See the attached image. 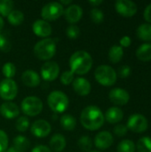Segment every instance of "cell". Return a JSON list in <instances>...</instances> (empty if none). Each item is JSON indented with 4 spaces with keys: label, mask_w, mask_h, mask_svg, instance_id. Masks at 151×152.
I'll return each mask as SVG.
<instances>
[{
    "label": "cell",
    "mask_w": 151,
    "mask_h": 152,
    "mask_svg": "<svg viewBox=\"0 0 151 152\" xmlns=\"http://www.w3.org/2000/svg\"><path fill=\"white\" fill-rule=\"evenodd\" d=\"M2 72H3V75L5 77V78L12 79V77H13L16 73V67L11 61L5 62L2 68Z\"/></svg>",
    "instance_id": "cell-31"
},
{
    "label": "cell",
    "mask_w": 151,
    "mask_h": 152,
    "mask_svg": "<svg viewBox=\"0 0 151 152\" xmlns=\"http://www.w3.org/2000/svg\"><path fill=\"white\" fill-rule=\"evenodd\" d=\"M61 5H70L72 4V1L71 0H68V1H65V0H61V2H59Z\"/></svg>",
    "instance_id": "cell-45"
},
{
    "label": "cell",
    "mask_w": 151,
    "mask_h": 152,
    "mask_svg": "<svg viewBox=\"0 0 151 152\" xmlns=\"http://www.w3.org/2000/svg\"><path fill=\"white\" fill-rule=\"evenodd\" d=\"M56 53V42L53 38H43L34 46V53L41 61H49Z\"/></svg>",
    "instance_id": "cell-3"
},
{
    "label": "cell",
    "mask_w": 151,
    "mask_h": 152,
    "mask_svg": "<svg viewBox=\"0 0 151 152\" xmlns=\"http://www.w3.org/2000/svg\"><path fill=\"white\" fill-rule=\"evenodd\" d=\"M138 152H151V138L150 137H142L137 142Z\"/></svg>",
    "instance_id": "cell-29"
},
{
    "label": "cell",
    "mask_w": 151,
    "mask_h": 152,
    "mask_svg": "<svg viewBox=\"0 0 151 152\" xmlns=\"http://www.w3.org/2000/svg\"><path fill=\"white\" fill-rule=\"evenodd\" d=\"M74 73L69 69V70H66L64 71L61 76V84H63L64 86H69L71 83H73L75 77H74Z\"/></svg>",
    "instance_id": "cell-35"
},
{
    "label": "cell",
    "mask_w": 151,
    "mask_h": 152,
    "mask_svg": "<svg viewBox=\"0 0 151 152\" xmlns=\"http://www.w3.org/2000/svg\"><path fill=\"white\" fill-rule=\"evenodd\" d=\"M51 151L54 152H61L66 147V139L61 134H55L52 136L49 142Z\"/></svg>",
    "instance_id": "cell-20"
},
{
    "label": "cell",
    "mask_w": 151,
    "mask_h": 152,
    "mask_svg": "<svg viewBox=\"0 0 151 152\" xmlns=\"http://www.w3.org/2000/svg\"><path fill=\"white\" fill-rule=\"evenodd\" d=\"M11 43L4 36L0 35V50L3 52H9L11 49Z\"/></svg>",
    "instance_id": "cell-38"
},
{
    "label": "cell",
    "mask_w": 151,
    "mask_h": 152,
    "mask_svg": "<svg viewBox=\"0 0 151 152\" xmlns=\"http://www.w3.org/2000/svg\"><path fill=\"white\" fill-rule=\"evenodd\" d=\"M135 145L131 140H123L117 145V152H134Z\"/></svg>",
    "instance_id": "cell-30"
},
{
    "label": "cell",
    "mask_w": 151,
    "mask_h": 152,
    "mask_svg": "<svg viewBox=\"0 0 151 152\" xmlns=\"http://www.w3.org/2000/svg\"><path fill=\"white\" fill-rule=\"evenodd\" d=\"M127 131H128V129H127V127L125 125H117L114 128L115 134L117 135V136H120V137L124 136L127 133Z\"/></svg>",
    "instance_id": "cell-39"
},
{
    "label": "cell",
    "mask_w": 151,
    "mask_h": 152,
    "mask_svg": "<svg viewBox=\"0 0 151 152\" xmlns=\"http://www.w3.org/2000/svg\"><path fill=\"white\" fill-rule=\"evenodd\" d=\"M102 2H103L102 0H90L89 1V4L95 7V6H98L99 4H102Z\"/></svg>",
    "instance_id": "cell-44"
},
{
    "label": "cell",
    "mask_w": 151,
    "mask_h": 152,
    "mask_svg": "<svg viewBox=\"0 0 151 152\" xmlns=\"http://www.w3.org/2000/svg\"><path fill=\"white\" fill-rule=\"evenodd\" d=\"M30 131L32 134L37 138H44L50 134L52 126L46 120L38 119L31 125Z\"/></svg>",
    "instance_id": "cell-12"
},
{
    "label": "cell",
    "mask_w": 151,
    "mask_h": 152,
    "mask_svg": "<svg viewBox=\"0 0 151 152\" xmlns=\"http://www.w3.org/2000/svg\"><path fill=\"white\" fill-rule=\"evenodd\" d=\"M124 55V50L120 45H113L109 51V59L113 63L119 62Z\"/></svg>",
    "instance_id": "cell-24"
},
{
    "label": "cell",
    "mask_w": 151,
    "mask_h": 152,
    "mask_svg": "<svg viewBox=\"0 0 151 152\" xmlns=\"http://www.w3.org/2000/svg\"><path fill=\"white\" fill-rule=\"evenodd\" d=\"M64 13V6L59 2H50L43 6L41 16L44 20H55Z\"/></svg>",
    "instance_id": "cell-7"
},
{
    "label": "cell",
    "mask_w": 151,
    "mask_h": 152,
    "mask_svg": "<svg viewBox=\"0 0 151 152\" xmlns=\"http://www.w3.org/2000/svg\"><path fill=\"white\" fill-rule=\"evenodd\" d=\"M90 16H91V19L94 22V23H101L104 20V14H103V12L98 8H93L91 10V12H90Z\"/></svg>",
    "instance_id": "cell-34"
},
{
    "label": "cell",
    "mask_w": 151,
    "mask_h": 152,
    "mask_svg": "<svg viewBox=\"0 0 151 152\" xmlns=\"http://www.w3.org/2000/svg\"><path fill=\"white\" fill-rule=\"evenodd\" d=\"M3 27H4V20H3L2 16L0 15V31L2 30Z\"/></svg>",
    "instance_id": "cell-47"
},
{
    "label": "cell",
    "mask_w": 151,
    "mask_h": 152,
    "mask_svg": "<svg viewBox=\"0 0 151 152\" xmlns=\"http://www.w3.org/2000/svg\"><path fill=\"white\" fill-rule=\"evenodd\" d=\"M124 118V113L121 109L118 107H111L109 108L104 116V118L110 124H116L120 122Z\"/></svg>",
    "instance_id": "cell-21"
},
{
    "label": "cell",
    "mask_w": 151,
    "mask_h": 152,
    "mask_svg": "<svg viewBox=\"0 0 151 152\" xmlns=\"http://www.w3.org/2000/svg\"><path fill=\"white\" fill-rule=\"evenodd\" d=\"M0 114L6 119H12L19 116L20 109L16 103L5 102L0 106Z\"/></svg>",
    "instance_id": "cell-17"
},
{
    "label": "cell",
    "mask_w": 151,
    "mask_h": 152,
    "mask_svg": "<svg viewBox=\"0 0 151 152\" xmlns=\"http://www.w3.org/2000/svg\"><path fill=\"white\" fill-rule=\"evenodd\" d=\"M77 145L81 151L85 152H90L93 148V141L87 135H83L77 141Z\"/></svg>",
    "instance_id": "cell-28"
},
{
    "label": "cell",
    "mask_w": 151,
    "mask_h": 152,
    "mask_svg": "<svg viewBox=\"0 0 151 152\" xmlns=\"http://www.w3.org/2000/svg\"><path fill=\"white\" fill-rule=\"evenodd\" d=\"M31 152H52V151L49 147L45 145H37L35 148H33Z\"/></svg>",
    "instance_id": "cell-41"
},
{
    "label": "cell",
    "mask_w": 151,
    "mask_h": 152,
    "mask_svg": "<svg viewBox=\"0 0 151 152\" xmlns=\"http://www.w3.org/2000/svg\"><path fill=\"white\" fill-rule=\"evenodd\" d=\"M114 142L112 134L108 131H102L96 134L94 138V144L100 150L109 149Z\"/></svg>",
    "instance_id": "cell-16"
},
{
    "label": "cell",
    "mask_w": 151,
    "mask_h": 152,
    "mask_svg": "<svg viewBox=\"0 0 151 152\" xmlns=\"http://www.w3.org/2000/svg\"><path fill=\"white\" fill-rule=\"evenodd\" d=\"M5 152H21V151H18L17 149H15V148L12 146V147H10L9 149H7V150L5 151Z\"/></svg>",
    "instance_id": "cell-46"
},
{
    "label": "cell",
    "mask_w": 151,
    "mask_h": 152,
    "mask_svg": "<svg viewBox=\"0 0 151 152\" xmlns=\"http://www.w3.org/2000/svg\"><path fill=\"white\" fill-rule=\"evenodd\" d=\"M73 89L77 94L81 96H86L90 94L92 86L86 78L77 77L73 81Z\"/></svg>",
    "instance_id": "cell-18"
},
{
    "label": "cell",
    "mask_w": 151,
    "mask_h": 152,
    "mask_svg": "<svg viewBox=\"0 0 151 152\" xmlns=\"http://www.w3.org/2000/svg\"><path fill=\"white\" fill-rule=\"evenodd\" d=\"M144 18L147 21L151 23V4H149L144 10Z\"/></svg>",
    "instance_id": "cell-43"
},
{
    "label": "cell",
    "mask_w": 151,
    "mask_h": 152,
    "mask_svg": "<svg viewBox=\"0 0 151 152\" xmlns=\"http://www.w3.org/2000/svg\"><path fill=\"white\" fill-rule=\"evenodd\" d=\"M66 34L69 38L70 39H76L80 35V29L77 25H70L66 29Z\"/></svg>",
    "instance_id": "cell-36"
},
{
    "label": "cell",
    "mask_w": 151,
    "mask_h": 152,
    "mask_svg": "<svg viewBox=\"0 0 151 152\" xmlns=\"http://www.w3.org/2000/svg\"><path fill=\"white\" fill-rule=\"evenodd\" d=\"M109 98L112 103L117 106H123L125 105L129 100L130 95L128 92L122 88H114L112 89L109 94Z\"/></svg>",
    "instance_id": "cell-13"
},
{
    "label": "cell",
    "mask_w": 151,
    "mask_h": 152,
    "mask_svg": "<svg viewBox=\"0 0 151 152\" xmlns=\"http://www.w3.org/2000/svg\"><path fill=\"white\" fill-rule=\"evenodd\" d=\"M12 142H13V147L21 152L27 151L30 146L29 140L22 135H18L15 138H13Z\"/></svg>",
    "instance_id": "cell-26"
},
{
    "label": "cell",
    "mask_w": 151,
    "mask_h": 152,
    "mask_svg": "<svg viewBox=\"0 0 151 152\" xmlns=\"http://www.w3.org/2000/svg\"><path fill=\"white\" fill-rule=\"evenodd\" d=\"M126 127L134 133H143L148 129V120L143 115L136 113L130 116Z\"/></svg>",
    "instance_id": "cell-9"
},
{
    "label": "cell",
    "mask_w": 151,
    "mask_h": 152,
    "mask_svg": "<svg viewBox=\"0 0 151 152\" xmlns=\"http://www.w3.org/2000/svg\"><path fill=\"white\" fill-rule=\"evenodd\" d=\"M32 29L35 35L43 38H47L53 31L51 24L44 20H36L32 25Z\"/></svg>",
    "instance_id": "cell-15"
},
{
    "label": "cell",
    "mask_w": 151,
    "mask_h": 152,
    "mask_svg": "<svg viewBox=\"0 0 151 152\" xmlns=\"http://www.w3.org/2000/svg\"><path fill=\"white\" fill-rule=\"evenodd\" d=\"M60 123L61 127L66 131H73L77 126V120L76 118L69 114H64L61 116L60 119Z\"/></svg>",
    "instance_id": "cell-23"
},
{
    "label": "cell",
    "mask_w": 151,
    "mask_h": 152,
    "mask_svg": "<svg viewBox=\"0 0 151 152\" xmlns=\"http://www.w3.org/2000/svg\"><path fill=\"white\" fill-rule=\"evenodd\" d=\"M137 36L143 41H151V24L144 23L138 27Z\"/></svg>",
    "instance_id": "cell-25"
},
{
    "label": "cell",
    "mask_w": 151,
    "mask_h": 152,
    "mask_svg": "<svg viewBox=\"0 0 151 152\" xmlns=\"http://www.w3.org/2000/svg\"><path fill=\"white\" fill-rule=\"evenodd\" d=\"M64 16L68 22L74 25L77 23L83 16V9L78 4H70L64 11Z\"/></svg>",
    "instance_id": "cell-14"
},
{
    "label": "cell",
    "mask_w": 151,
    "mask_h": 152,
    "mask_svg": "<svg viewBox=\"0 0 151 152\" xmlns=\"http://www.w3.org/2000/svg\"><path fill=\"white\" fill-rule=\"evenodd\" d=\"M116 11L124 17H132L137 12V5L130 0H117L115 4Z\"/></svg>",
    "instance_id": "cell-11"
},
{
    "label": "cell",
    "mask_w": 151,
    "mask_h": 152,
    "mask_svg": "<svg viewBox=\"0 0 151 152\" xmlns=\"http://www.w3.org/2000/svg\"><path fill=\"white\" fill-rule=\"evenodd\" d=\"M118 73H119V76L123 78H125L127 77L130 73H131V69L129 66L127 65H123L122 67L119 68V70H118Z\"/></svg>",
    "instance_id": "cell-40"
},
{
    "label": "cell",
    "mask_w": 151,
    "mask_h": 152,
    "mask_svg": "<svg viewBox=\"0 0 151 152\" xmlns=\"http://www.w3.org/2000/svg\"><path fill=\"white\" fill-rule=\"evenodd\" d=\"M60 73L59 65L53 61H48L41 67V77L45 81L55 80Z\"/></svg>",
    "instance_id": "cell-10"
},
{
    "label": "cell",
    "mask_w": 151,
    "mask_h": 152,
    "mask_svg": "<svg viewBox=\"0 0 151 152\" xmlns=\"http://www.w3.org/2000/svg\"><path fill=\"white\" fill-rule=\"evenodd\" d=\"M90 152H99V151H90Z\"/></svg>",
    "instance_id": "cell-48"
},
{
    "label": "cell",
    "mask_w": 151,
    "mask_h": 152,
    "mask_svg": "<svg viewBox=\"0 0 151 152\" xmlns=\"http://www.w3.org/2000/svg\"><path fill=\"white\" fill-rule=\"evenodd\" d=\"M104 115L102 111L94 105L85 107L80 115V122L82 126L90 131L100 129L104 124Z\"/></svg>",
    "instance_id": "cell-1"
},
{
    "label": "cell",
    "mask_w": 151,
    "mask_h": 152,
    "mask_svg": "<svg viewBox=\"0 0 151 152\" xmlns=\"http://www.w3.org/2000/svg\"><path fill=\"white\" fill-rule=\"evenodd\" d=\"M13 8V2L11 0H0V14L7 16Z\"/></svg>",
    "instance_id": "cell-32"
},
{
    "label": "cell",
    "mask_w": 151,
    "mask_h": 152,
    "mask_svg": "<svg viewBox=\"0 0 151 152\" xmlns=\"http://www.w3.org/2000/svg\"><path fill=\"white\" fill-rule=\"evenodd\" d=\"M131 38L128 37V36H125L123 37L121 39H120V45H121V47H128L130 46L131 45Z\"/></svg>",
    "instance_id": "cell-42"
},
{
    "label": "cell",
    "mask_w": 151,
    "mask_h": 152,
    "mask_svg": "<svg viewBox=\"0 0 151 152\" xmlns=\"http://www.w3.org/2000/svg\"><path fill=\"white\" fill-rule=\"evenodd\" d=\"M8 136L6 133L3 130H0V152H5L8 149Z\"/></svg>",
    "instance_id": "cell-37"
},
{
    "label": "cell",
    "mask_w": 151,
    "mask_h": 152,
    "mask_svg": "<svg viewBox=\"0 0 151 152\" xmlns=\"http://www.w3.org/2000/svg\"><path fill=\"white\" fill-rule=\"evenodd\" d=\"M49 108L54 113H63L67 110L69 101L68 96L61 91H53L47 97Z\"/></svg>",
    "instance_id": "cell-4"
},
{
    "label": "cell",
    "mask_w": 151,
    "mask_h": 152,
    "mask_svg": "<svg viewBox=\"0 0 151 152\" xmlns=\"http://www.w3.org/2000/svg\"><path fill=\"white\" fill-rule=\"evenodd\" d=\"M21 81L28 87H36L40 84V77L35 70L27 69L21 75Z\"/></svg>",
    "instance_id": "cell-19"
},
{
    "label": "cell",
    "mask_w": 151,
    "mask_h": 152,
    "mask_svg": "<svg viewBox=\"0 0 151 152\" xmlns=\"http://www.w3.org/2000/svg\"><path fill=\"white\" fill-rule=\"evenodd\" d=\"M8 22L13 26L20 25L24 20V14L20 10H12L8 15H7Z\"/></svg>",
    "instance_id": "cell-27"
},
{
    "label": "cell",
    "mask_w": 151,
    "mask_h": 152,
    "mask_svg": "<svg viewBox=\"0 0 151 152\" xmlns=\"http://www.w3.org/2000/svg\"><path fill=\"white\" fill-rule=\"evenodd\" d=\"M136 56L142 61H151V44H143L139 46L136 51Z\"/></svg>",
    "instance_id": "cell-22"
},
{
    "label": "cell",
    "mask_w": 151,
    "mask_h": 152,
    "mask_svg": "<svg viewBox=\"0 0 151 152\" xmlns=\"http://www.w3.org/2000/svg\"><path fill=\"white\" fill-rule=\"evenodd\" d=\"M96 81L104 86H111L117 82V72L115 69L108 65H101L96 68L94 71Z\"/></svg>",
    "instance_id": "cell-5"
},
{
    "label": "cell",
    "mask_w": 151,
    "mask_h": 152,
    "mask_svg": "<svg viewBox=\"0 0 151 152\" xmlns=\"http://www.w3.org/2000/svg\"><path fill=\"white\" fill-rule=\"evenodd\" d=\"M18 94V86L16 82L10 78H4L0 81V97L10 102L13 100Z\"/></svg>",
    "instance_id": "cell-8"
},
{
    "label": "cell",
    "mask_w": 151,
    "mask_h": 152,
    "mask_svg": "<svg viewBox=\"0 0 151 152\" xmlns=\"http://www.w3.org/2000/svg\"><path fill=\"white\" fill-rule=\"evenodd\" d=\"M29 126V120L27 117H20L15 122V128L19 132H26Z\"/></svg>",
    "instance_id": "cell-33"
},
{
    "label": "cell",
    "mask_w": 151,
    "mask_h": 152,
    "mask_svg": "<svg viewBox=\"0 0 151 152\" xmlns=\"http://www.w3.org/2000/svg\"><path fill=\"white\" fill-rule=\"evenodd\" d=\"M22 112L29 117H36L43 110V102L36 96H28L23 99L20 104Z\"/></svg>",
    "instance_id": "cell-6"
},
{
    "label": "cell",
    "mask_w": 151,
    "mask_h": 152,
    "mask_svg": "<svg viewBox=\"0 0 151 152\" xmlns=\"http://www.w3.org/2000/svg\"><path fill=\"white\" fill-rule=\"evenodd\" d=\"M93 66V58L85 51L75 52L69 59L70 70L77 75H85L88 73Z\"/></svg>",
    "instance_id": "cell-2"
}]
</instances>
